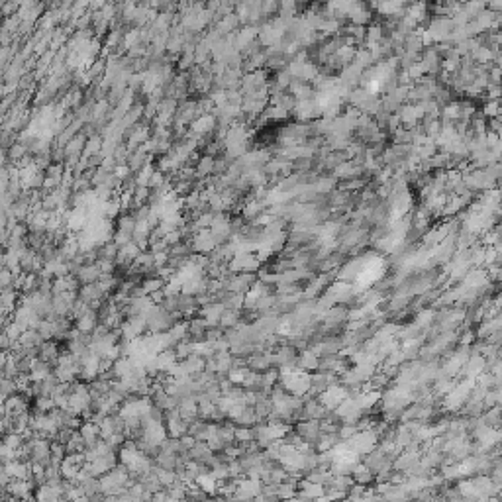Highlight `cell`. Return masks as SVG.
Returning a JSON list of instances; mask_svg holds the SVG:
<instances>
[{"label":"cell","mask_w":502,"mask_h":502,"mask_svg":"<svg viewBox=\"0 0 502 502\" xmlns=\"http://www.w3.org/2000/svg\"><path fill=\"white\" fill-rule=\"evenodd\" d=\"M214 124H216L214 116L204 114V116H200L198 120L192 122V132H194V134H208V132L214 128Z\"/></svg>","instance_id":"cell-2"},{"label":"cell","mask_w":502,"mask_h":502,"mask_svg":"<svg viewBox=\"0 0 502 502\" xmlns=\"http://www.w3.org/2000/svg\"><path fill=\"white\" fill-rule=\"evenodd\" d=\"M163 285H165V281H163V279H159V277H155V279H148V281H144L142 289H144V293H146V295H151V293L159 291Z\"/></svg>","instance_id":"cell-3"},{"label":"cell","mask_w":502,"mask_h":502,"mask_svg":"<svg viewBox=\"0 0 502 502\" xmlns=\"http://www.w3.org/2000/svg\"><path fill=\"white\" fill-rule=\"evenodd\" d=\"M94 328H96V314H94V310H89L85 316L77 318V330H79L81 334H85V335L92 334Z\"/></svg>","instance_id":"cell-1"},{"label":"cell","mask_w":502,"mask_h":502,"mask_svg":"<svg viewBox=\"0 0 502 502\" xmlns=\"http://www.w3.org/2000/svg\"><path fill=\"white\" fill-rule=\"evenodd\" d=\"M24 330H26V328H24V326H20V324H18V322H12V324H10V326H6V330H4V334L8 335V337H10V339H12V341H18V337H20V335H22V332H24Z\"/></svg>","instance_id":"cell-4"},{"label":"cell","mask_w":502,"mask_h":502,"mask_svg":"<svg viewBox=\"0 0 502 502\" xmlns=\"http://www.w3.org/2000/svg\"><path fill=\"white\" fill-rule=\"evenodd\" d=\"M2 163H4V151L0 149V167H2Z\"/></svg>","instance_id":"cell-5"}]
</instances>
